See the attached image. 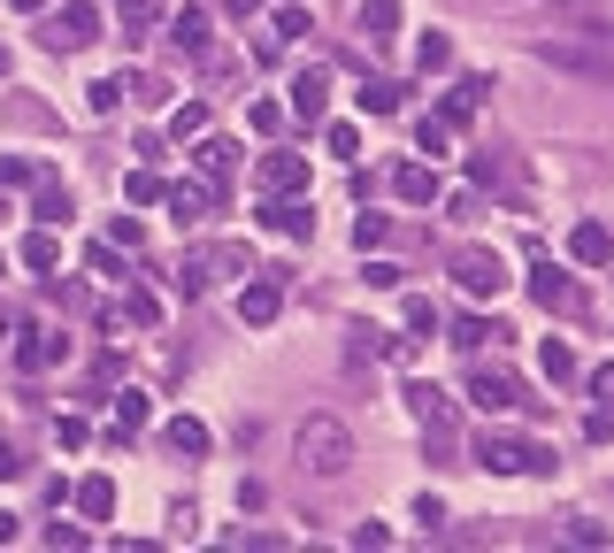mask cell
Segmentation results:
<instances>
[{
	"instance_id": "e0dca14e",
	"label": "cell",
	"mask_w": 614,
	"mask_h": 553,
	"mask_svg": "<svg viewBox=\"0 0 614 553\" xmlns=\"http://www.w3.org/2000/svg\"><path fill=\"white\" fill-rule=\"evenodd\" d=\"M277 308H285V285H269V277L239 293V323H277Z\"/></svg>"
},
{
	"instance_id": "7402d4cb",
	"label": "cell",
	"mask_w": 614,
	"mask_h": 553,
	"mask_svg": "<svg viewBox=\"0 0 614 553\" xmlns=\"http://www.w3.org/2000/svg\"><path fill=\"white\" fill-rule=\"evenodd\" d=\"M124 323H139V331L161 323V300H154V293H124V300L108 308V331H124Z\"/></svg>"
},
{
	"instance_id": "ffe728a7",
	"label": "cell",
	"mask_w": 614,
	"mask_h": 553,
	"mask_svg": "<svg viewBox=\"0 0 614 553\" xmlns=\"http://www.w3.org/2000/svg\"><path fill=\"white\" fill-rule=\"evenodd\" d=\"M208 31H215L208 8H177V15H169V39H177L184 54H208Z\"/></svg>"
},
{
	"instance_id": "f907efd6",
	"label": "cell",
	"mask_w": 614,
	"mask_h": 553,
	"mask_svg": "<svg viewBox=\"0 0 614 553\" xmlns=\"http://www.w3.org/2000/svg\"><path fill=\"white\" fill-rule=\"evenodd\" d=\"M584 438H614V407H592V423H584Z\"/></svg>"
},
{
	"instance_id": "836d02e7",
	"label": "cell",
	"mask_w": 614,
	"mask_h": 553,
	"mask_svg": "<svg viewBox=\"0 0 614 553\" xmlns=\"http://www.w3.org/2000/svg\"><path fill=\"white\" fill-rule=\"evenodd\" d=\"M322 147L353 162V155H361V124H322Z\"/></svg>"
},
{
	"instance_id": "d6a6232c",
	"label": "cell",
	"mask_w": 614,
	"mask_h": 553,
	"mask_svg": "<svg viewBox=\"0 0 614 553\" xmlns=\"http://www.w3.org/2000/svg\"><path fill=\"white\" fill-rule=\"evenodd\" d=\"M200 131H208V108H200V100H184V108L169 116V139H200Z\"/></svg>"
},
{
	"instance_id": "9f6ffc18",
	"label": "cell",
	"mask_w": 614,
	"mask_h": 553,
	"mask_svg": "<svg viewBox=\"0 0 614 553\" xmlns=\"http://www.w3.org/2000/svg\"><path fill=\"white\" fill-rule=\"evenodd\" d=\"M0 70H8V46H0Z\"/></svg>"
},
{
	"instance_id": "ee69618b",
	"label": "cell",
	"mask_w": 614,
	"mask_h": 553,
	"mask_svg": "<svg viewBox=\"0 0 614 553\" xmlns=\"http://www.w3.org/2000/svg\"><path fill=\"white\" fill-rule=\"evenodd\" d=\"M46 546H54V553H77V546H85V531H77V523H46Z\"/></svg>"
},
{
	"instance_id": "7dc6e473",
	"label": "cell",
	"mask_w": 614,
	"mask_h": 553,
	"mask_svg": "<svg viewBox=\"0 0 614 553\" xmlns=\"http://www.w3.org/2000/svg\"><path fill=\"white\" fill-rule=\"evenodd\" d=\"M569 539H576V546H607V523H592V515H576V523H569Z\"/></svg>"
},
{
	"instance_id": "7c38bea8",
	"label": "cell",
	"mask_w": 614,
	"mask_h": 553,
	"mask_svg": "<svg viewBox=\"0 0 614 553\" xmlns=\"http://www.w3.org/2000/svg\"><path fill=\"white\" fill-rule=\"evenodd\" d=\"M262 223H269V231H285V238H315V215H307V200H293V192H269Z\"/></svg>"
},
{
	"instance_id": "7bdbcfd3",
	"label": "cell",
	"mask_w": 614,
	"mask_h": 553,
	"mask_svg": "<svg viewBox=\"0 0 614 553\" xmlns=\"http://www.w3.org/2000/svg\"><path fill=\"white\" fill-rule=\"evenodd\" d=\"M369 285H377V293H400L407 269H400V262H369Z\"/></svg>"
},
{
	"instance_id": "f5cc1de1",
	"label": "cell",
	"mask_w": 614,
	"mask_h": 553,
	"mask_svg": "<svg viewBox=\"0 0 614 553\" xmlns=\"http://www.w3.org/2000/svg\"><path fill=\"white\" fill-rule=\"evenodd\" d=\"M15 531H23V523H15V515L0 508V546H15Z\"/></svg>"
},
{
	"instance_id": "3957f363",
	"label": "cell",
	"mask_w": 614,
	"mask_h": 553,
	"mask_svg": "<svg viewBox=\"0 0 614 553\" xmlns=\"http://www.w3.org/2000/svg\"><path fill=\"white\" fill-rule=\"evenodd\" d=\"M476 469H491V477H546L553 454H546L538 438H499V430H484V438H476Z\"/></svg>"
},
{
	"instance_id": "4316f807",
	"label": "cell",
	"mask_w": 614,
	"mask_h": 553,
	"mask_svg": "<svg viewBox=\"0 0 614 553\" xmlns=\"http://www.w3.org/2000/svg\"><path fill=\"white\" fill-rule=\"evenodd\" d=\"M161 438H169V454H208V423L200 415H169Z\"/></svg>"
},
{
	"instance_id": "681fc988",
	"label": "cell",
	"mask_w": 614,
	"mask_h": 553,
	"mask_svg": "<svg viewBox=\"0 0 614 553\" xmlns=\"http://www.w3.org/2000/svg\"><path fill=\"white\" fill-rule=\"evenodd\" d=\"M277 39H307V8H277Z\"/></svg>"
},
{
	"instance_id": "1f68e13d",
	"label": "cell",
	"mask_w": 614,
	"mask_h": 553,
	"mask_svg": "<svg viewBox=\"0 0 614 553\" xmlns=\"http://www.w3.org/2000/svg\"><path fill=\"white\" fill-rule=\"evenodd\" d=\"M415 70H423V77H431V70H454V46H446V39L431 31V39L415 46Z\"/></svg>"
},
{
	"instance_id": "44dd1931",
	"label": "cell",
	"mask_w": 614,
	"mask_h": 553,
	"mask_svg": "<svg viewBox=\"0 0 614 553\" xmlns=\"http://www.w3.org/2000/svg\"><path fill=\"white\" fill-rule=\"evenodd\" d=\"M262 192H307V162L300 155H269L262 162Z\"/></svg>"
},
{
	"instance_id": "6da1fadb",
	"label": "cell",
	"mask_w": 614,
	"mask_h": 553,
	"mask_svg": "<svg viewBox=\"0 0 614 553\" xmlns=\"http://www.w3.org/2000/svg\"><path fill=\"white\" fill-rule=\"evenodd\" d=\"M293 446H300L307 477H346V469H353V430H346L338 415H307Z\"/></svg>"
},
{
	"instance_id": "ac0fdd59",
	"label": "cell",
	"mask_w": 614,
	"mask_h": 553,
	"mask_svg": "<svg viewBox=\"0 0 614 553\" xmlns=\"http://www.w3.org/2000/svg\"><path fill=\"white\" fill-rule=\"evenodd\" d=\"M70 500H77V515H85V523H108V515H116V477H85Z\"/></svg>"
},
{
	"instance_id": "74e56055",
	"label": "cell",
	"mask_w": 614,
	"mask_h": 553,
	"mask_svg": "<svg viewBox=\"0 0 614 553\" xmlns=\"http://www.w3.org/2000/svg\"><path fill=\"white\" fill-rule=\"evenodd\" d=\"M124 93H131L139 108H161V100H169V85H161V77H124Z\"/></svg>"
},
{
	"instance_id": "603a6c76",
	"label": "cell",
	"mask_w": 614,
	"mask_h": 553,
	"mask_svg": "<svg viewBox=\"0 0 614 553\" xmlns=\"http://www.w3.org/2000/svg\"><path fill=\"white\" fill-rule=\"evenodd\" d=\"M116 8V23H124V39H139V31H154L161 15H169V0H108Z\"/></svg>"
},
{
	"instance_id": "7a4b0ae2",
	"label": "cell",
	"mask_w": 614,
	"mask_h": 553,
	"mask_svg": "<svg viewBox=\"0 0 614 553\" xmlns=\"http://www.w3.org/2000/svg\"><path fill=\"white\" fill-rule=\"evenodd\" d=\"M223 277H254L246 246H184L169 285H177V293H208V285H223Z\"/></svg>"
},
{
	"instance_id": "484cf974",
	"label": "cell",
	"mask_w": 614,
	"mask_h": 553,
	"mask_svg": "<svg viewBox=\"0 0 614 553\" xmlns=\"http://www.w3.org/2000/svg\"><path fill=\"white\" fill-rule=\"evenodd\" d=\"M54 262H62V246H54V223H39V231L23 238V269H39V277H54Z\"/></svg>"
},
{
	"instance_id": "b9f144b4",
	"label": "cell",
	"mask_w": 614,
	"mask_h": 553,
	"mask_svg": "<svg viewBox=\"0 0 614 553\" xmlns=\"http://www.w3.org/2000/svg\"><path fill=\"white\" fill-rule=\"evenodd\" d=\"M8 184H39V170H31L23 155H0V192H8Z\"/></svg>"
},
{
	"instance_id": "8992f818",
	"label": "cell",
	"mask_w": 614,
	"mask_h": 553,
	"mask_svg": "<svg viewBox=\"0 0 614 553\" xmlns=\"http://www.w3.org/2000/svg\"><path fill=\"white\" fill-rule=\"evenodd\" d=\"M100 39V8L93 0H70L54 23H46V46H62V54H77V46H93Z\"/></svg>"
},
{
	"instance_id": "ab89813d",
	"label": "cell",
	"mask_w": 614,
	"mask_h": 553,
	"mask_svg": "<svg viewBox=\"0 0 614 553\" xmlns=\"http://www.w3.org/2000/svg\"><path fill=\"white\" fill-rule=\"evenodd\" d=\"M438 323H446V316H438V308H431V300H407V331H415V339H431V331H438Z\"/></svg>"
},
{
	"instance_id": "d6986e66",
	"label": "cell",
	"mask_w": 614,
	"mask_h": 553,
	"mask_svg": "<svg viewBox=\"0 0 614 553\" xmlns=\"http://www.w3.org/2000/svg\"><path fill=\"white\" fill-rule=\"evenodd\" d=\"M353 31H361L369 46H384V39L400 31V0H361V15H353Z\"/></svg>"
},
{
	"instance_id": "60d3db41",
	"label": "cell",
	"mask_w": 614,
	"mask_h": 553,
	"mask_svg": "<svg viewBox=\"0 0 614 553\" xmlns=\"http://www.w3.org/2000/svg\"><path fill=\"white\" fill-rule=\"evenodd\" d=\"M54 438L77 454V446H93V423H85V415H62V423H54Z\"/></svg>"
},
{
	"instance_id": "83f0119b",
	"label": "cell",
	"mask_w": 614,
	"mask_h": 553,
	"mask_svg": "<svg viewBox=\"0 0 614 553\" xmlns=\"http://www.w3.org/2000/svg\"><path fill=\"white\" fill-rule=\"evenodd\" d=\"M31 215H39V223H70V192L46 178V170H39V200H31Z\"/></svg>"
},
{
	"instance_id": "8d00e7d4",
	"label": "cell",
	"mask_w": 614,
	"mask_h": 553,
	"mask_svg": "<svg viewBox=\"0 0 614 553\" xmlns=\"http://www.w3.org/2000/svg\"><path fill=\"white\" fill-rule=\"evenodd\" d=\"M124 100H131V93H124V77H100V85H93V116H116Z\"/></svg>"
},
{
	"instance_id": "cb8c5ba5",
	"label": "cell",
	"mask_w": 614,
	"mask_h": 553,
	"mask_svg": "<svg viewBox=\"0 0 614 553\" xmlns=\"http://www.w3.org/2000/svg\"><path fill=\"white\" fill-rule=\"evenodd\" d=\"M484 100H491V77H460L454 93H446V124H468Z\"/></svg>"
},
{
	"instance_id": "277c9868",
	"label": "cell",
	"mask_w": 614,
	"mask_h": 553,
	"mask_svg": "<svg viewBox=\"0 0 614 553\" xmlns=\"http://www.w3.org/2000/svg\"><path fill=\"white\" fill-rule=\"evenodd\" d=\"M446 269H454V285L468 300H499V293H507V262H499L491 246H454Z\"/></svg>"
},
{
	"instance_id": "db71d44e",
	"label": "cell",
	"mask_w": 614,
	"mask_h": 553,
	"mask_svg": "<svg viewBox=\"0 0 614 553\" xmlns=\"http://www.w3.org/2000/svg\"><path fill=\"white\" fill-rule=\"evenodd\" d=\"M223 8H231V15H262V0H223Z\"/></svg>"
},
{
	"instance_id": "e575fe53",
	"label": "cell",
	"mask_w": 614,
	"mask_h": 553,
	"mask_svg": "<svg viewBox=\"0 0 614 553\" xmlns=\"http://www.w3.org/2000/svg\"><path fill=\"white\" fill-rule=\"evenodd\" d=\"M124 200H131V208H154V200H161V178H154V170H131V178H124Z\"/></svg>"
},
{
	"instance_id": "9a60e30c",
	"label": "cell",
	"mask_w": 614,
	"mask_h": 553,
	"mask_svg": "<svg viewBox=\"0 0 614 553\" xmlns=\"http://www.w3.org/2000/svg\"><path fill=\"white\" fill-rule=\"evenodd\" d=\"M392 192H400L407 208H431V200H438V170H431V162H400V170H392Z\"/></svg>"
},
{
	"instance_id": "d4e9b609",
	"label": "cell",
	"mask_w": 614,
	"mask_h": 553,
	"mask_svg": "<svg viewBox=\"0 0 614 553\" xmlns=\"http://www.w3.org/2000/svg\"><path fill=\"white\" fill-rule=\"evenodd\" d=\"M147 415H154V400H147V392H124V400H116V423H108V438L124 446L131 430H147Z\"/></svg>"
},
{
	"instance_id": "f546056e",
	"label": "cell",
	"mask_w": 614,
	"mask_h": 553,
	"mask_svg": "<svg viewBox=\"0 0 614 553\" xmlns=\"http://www.w3.org/2000/svg\"><path fill=\"white\" fill-rule=\"evenodd\" d=\"M415 147H423V155L438 162V155L454 147V124H446V116H423V124H415Z\"/></svg>"
},
{
	"instance_id": "30bf717a",
	"label": "cell",
	"mask_w": 614,
	"mask_h": 553,
	"mask_svg": "<svg viewBox=\"0 0 614 553\" xmlns=\"http://www.w3.org/2000/svg\"><path fill=\"white\" fill-rule=\"evenodd\" d=\"M538 62H553V70H584V77H614V54L569 46V39H546V46H538Z\"/></svg>"
},
{
	"instance_id": "9c48e42d",
	"label": "cell",
	"mask_w": 614,
	"mask_h": 553,
	"mask_svg": "<svg viewBox=\"0 0 614 553\" xmlns=\"http://www.w3.org/2000/svg\"><path fill=\"white\" fill-rule=\"evenodd\" d=\"M322 108H330V70L307 62L300 77H293V116H300V124H322Z\"/></svg>"
},
{
	"instance_id": "5b68a950",
	"label": "cell",
	"mask_w": 614,
	"mask_h": 553,
	"mask_svg": "<svg viewBox=\"0 0 614 553\" xmlns=\"http://www.w3.org/2000/svg\"><path fill=\"white\" fill-rule=\"evenodd\" d=\"M530 300H538L546 316H584V285H576L569 269H553V262L530 269Z\"/></svg>"
},
{
	"instance_id": "816d5d0a",
	"label": "cell",
	"mask_w": 614,
	"mask_h": 553,
	"mask_svg": "<svg viewBox=\"0 0 614 553\" xmlns=\"http://www.w3.org/2000/svg\"><path fill=\"white\" fill-rule=\"evenodd\" d=\"M15 469H23V461H15V446H8V438H0V485H8V477H15Z\"/></svg>"
},
{
	"instance_id": "4dcf8cb0",
	"label": "cell",
	"mask_w": 614,
	"mask_h": 553,
	"mask_svg": "<svg viewBox=\"0 0 614 553\" xmlns=\"http://www.w3.org/2000/svg\"><path fill=\"white\" fill-rule=\"evenodd\" d=\"M538 362H546V376H553V384H569V376H576V354H569L561 339H546V347H538Z\"/></svg>"
},
{
	"instance_id": "11a10c76",
	"label": "cell",
	"mask_w": 614,
	"mask_h": 553,
	"mask_svg": "<svg viewBox=\"0 0 614 553\" xmlns=\"http://www.w3.org/2000/svg\"><path fill=\"white\" fill-rule=\"evenodd\" d=\"M15 8H23V15H39V8H46V0H15Z\"/></svg>"
},
{
	"instance_id": "52a82bcc",
	"label": "cell",
	"mask_w": 614,
	"mask_h": 553,
	"mask_svg": "<svg viewBox=\"0 0 614 553\" xmlns=\"http://www.w3.org/2000/svg\"><path fill=\"white\" fill-rule=\"evenodd\" d=\"M468 400H476L484 415H515V407H530L522 384H515L507 369H484V362H476V376H468Z\"/></svg>"
},
{
	"instance_id": "8fae6325",
	"label": "cell",
	"mask_w": 614,
	"mask_h": 553,
	"mask_svg": "<svg viewBox=\"0 0 614 553\" xmlns=\"http://www.w3.org/2000/svg\"><path fill=\"white\" fill-rule=\"evenodd\" d=\"M161 208H169L177 223H200V215L215 208V184H192V178H177V184H161Z\"/></svg>"
},
{
	"instance_id": "5bb4252c",
	"label": "cell",
	"mask_w": 614,
	"mask_h": 553,
	"mask_svg": "<svg viewBox=\"0 0 614 553\" xmlns=\"http://www.w3.org/2000/svg\"><path fill=\"white\" fill-rule=\"evenodd\" d=\"M62 362V331H15V369H54Z\"/></svg>"
},
{
	"instance_id": "f1b7e54d",
	"label": "cell",
	"mask_w": 614,
	"mask_h": 553,
	"mask_svg": "<svg viewBox=\"0 0 614 553\" xmlns=\"http://www.w3.org/2000/svg\"><path fill=\"white\" fill-rule=\"evenodd\" d=\"M353 100H361V116H400V85H392V77H377V85H361Z\"/></svg>"
},
{
	"instance_id": "f35d334b",
	"label": "cell",
	"mask_w": 614,
	"mask_h": 553,
	"mask_svg": "<svg viewBox=\"0 0 614 553\" xmlns=\"http://www.w3.org/2000/svg\"><path fill=\"white\" fill-rule=\"evenodd\" d=\"M384 231H392V223H384V215H377V208H369V215H361V223H353V246H361V254H369V246H384Z\"/></svg>"
},
{
	"instance_id": "c3c4849f",
	"label": "cell",
	"mask_w": 614,
	"mask_h": 553,
	"mask_svg": "<svg viewBox=\"0 0 614 553\" xmlns=\"http://www.w3.org/2000/svg\"><path fill=\"white\" fill-rule=\"evenodd\" d=\"M584 384H592V400H600V407H614V362H600Z\"/></svg>"
},
{
	"instance_id": "4fadbf2b",
	"label": "cell",
	"mask_w": 614,
	"mask_h": 553,
	"mask_svg": "<svg viewBox=\"0 0 614 553\" xmlns=\"http://www.w3.org/2000/svg\"><path fill=\"white\" fill-rule=\"evenodd\" d=\"M192 162H200V178H208V184H231V170H239V147L200 131V139H192Z\"/></svg>"
},
{
	"instance_id": "bcb514c9",
	"label": "cell",
	"mask_w": 614,
	"mask_h": 553,
	"mask_svg": "<svg viewBox=\"0 0 614 553\" xmlns=\"http://www.w3.org/2000/svg\"><path fill=\"white\" fill-rule=\"evenodd\" d=\"M108 238H116V246H124V254H139V246H147V231H139V223H131V215H116V231H108Z\"/></svg>"
},
{
	"instance_id": "ba28073f",
	"label": "cell",
	"mask_w": 614,
	"mask_h": 553,
	"mask_svg": "<svg viewBox=\"0 0 614 553\" xmlns=\"http://www.w3.org/2000/svg\"><path fill=\"white\" fill-rule=\"evenodd\" d=\"M569 262H584V269H607L614 262V231L600 223V215H584V223L569 231Z\"/></svg>"
},
{
	"instance_id": "2e32d148",
	"label": "cell",
	"mask_w": 614,
	"mask_h": 553,
	"mask_svg": "<svg viewBox=\"0 0 614 553\" xmlns=\"http://www.w3.org/2000/svg\"><path fill=\"white\" fill-rule=\"evenodd\" d=\"M407 407L423 415V430H438V438L454 430V400H446L438 384H407Z\"/></svg>"
},
{
	"instance_id": "d590c367",
	"label": "cell",
	"mask_w": 614,
	"mask_h": 553,
	"mask_svg": "<svg viewBox=\"0 0 614 553\" xmlns=\"http://www.w3.org/2000/svg\"><path fill=\"white\" fill-rule=\"evenodd\" d=\"M484 339H507V331H491V323H476V316H460V323H454V347H460V354H476Z\"/></svg>"
},
{
	"instance_id": "f6af8a7d",
	"label": "cell",
	"mask_w": 614,
	"mask_h": 553,
	"mask_svg": "<svg viewBox=\"0 0 614 553\" xmlns=\"http://www.w3.org/2000/svg\"><path fill=\"white\" fill-rule=\"evenodd\" d=\"M246 124H254V131H277V124H285V108H277V100H254V108H246Z\"/></svg>"
}]
</instances>
